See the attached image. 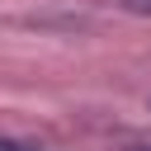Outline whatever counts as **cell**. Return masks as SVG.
Segmentation results:
<instances>
[{"label":"cell","instance_id":"3","mask_svg":"<svg viewBox=\"0 0 151 151\" xmlns=\"http://www.w3.org/2000/svg\"><path fill=\"white\" fill-rule=\"evenodd\" d=\"M113 151H151V137H132V142H123V146H113Z\"/></svg>","mask_w":151,"mask_h":151},{"label":"cell","instance_id":"1","mask_svg":"<svg viewBox=\"0 0 151 151\" xmlns=\"http://www.w3.org/2000/svg\"><path fill=\"white\" fill-rule=\"evenodd\" d=\"M118 9H127V14H142V19H151V0H113Z\"/></svg>","mask_w":151,"mask_h":151},{"label":"cell","instance_id":"2","mask_svg":"<svg viewBox=\"0 0 151 151\" xmlns=\"http://www.w3.org/2000/svg\"><path fill=\"white\" fill-rule=\"evenodd\" d=\"M0 151H47L38 142H19V137H0Z\"/></svg>","mask_w":151,"mask_h":151}]
</instances>
